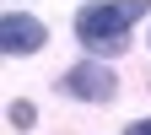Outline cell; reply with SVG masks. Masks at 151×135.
Returning a JSON list of instances; mask_svg holds the SVG:
<instances>
[{"mask_svg": "<svg viewBox=\"0 0 151 135\" xmlns=\"http://www.w3.org/2000/svg\"><path fill=\"white\" fill-rule=\"evenodd\" d=\"M151 0H113V6H86L76 11V32H81V43L92 54H119L129 49V22L146 16Z\"/></svg>", "mask_w": 151, "mask_h": 135, "instance_id": "cell-1", "label": "cell"}, {"mask_svg": "<svg viewBox=\"0 0 151 135\" xmlns=\"http://www.w3.org/2000/svg\"><path fill=\"white\" fill-rule=\"evenodd\" d=\"M11 124L27 130V124H32V103H11Z\"/></svg>", "mask_w": 151, "mask_h": 135, "instance_id": "cell-4", "label": "cell"}, {"mask_svg": "<svg viewBox=\"0 0 151 135\" xmlns=\"http://www.w3.org/2000/svg\"><path fill=\"white\" fill-rule=\"evenodd\" d=\"M43 22L38 16H22V11H11V16H0V49L6 54H32V49H43Z\"/></svg>", "mask_w": 151, "mask_h": 135, "instance_id": "cell-3", "label": "cell"}, {"mask_svg": "<svg viewBox=\"0 0 151 135\" xmlns=\"http://www.w3.org/2000/svg\"><path fill=\"white\" fill-rule=\"evenodd\" d=\"M65 92H70V97H86V103H108L113 92H119V81H113V70H108V65L81 60V65L65 76Z\"/></svg>", "mask_w": 151, "mask_h": 135, "instance_id": "cell-2", "label": "cell"}, {"mask_svg": "<svg viewBox=\"0 0 151 135\" xmlns=\"http://www.w3.org/2000/svg\"><path fill=\"white\" fill-rule=\"evenodd\" d=\"M129 135H151V119H140V124H129Z\"/></svg>", "mask_w": 151, "mask_h": 135, "instance_id": "cell-5", "label": "cell"}]
</instances>
